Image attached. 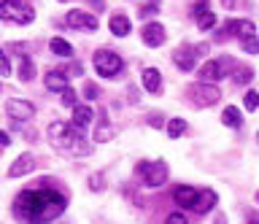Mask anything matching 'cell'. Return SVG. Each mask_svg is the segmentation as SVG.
<instances>
[{
  "instance_id": "1",
  "label": "cell",
  "mask_w": 259,
  "mask_h": 224,
  "mask_svg": "<svg viewBox=\"0 0 259 224\" xmlns=\"http://www.w3.org/2000/svg\"><path fill=\"white\" fill-rule=\"evenodd\" d=\"M68 197L52 187L46 189H24L14 200V216L22 224H49L65 213Z\"/></svg>"
},
{
  "instance_id": "2",
  "label": "cell",
  "mask_w": 259,
  "mask_h": 224,
  "mask_svg": "<svg viewBox=\"0 0 259 224\" xmlns=\"http://www.w3.org/2000/svg\"><path fill=\"white\" fill-rule=\"evenodd\" d=\"M46 138L49 143L62 151V154H73V157H87L92 146L87 143V132L76 130L73 124H65V122H52L46 130Z\"/></svg>"
},
{
  "instance_id": "3",
  "label": "cell",
  "mask_w": 259,
  "mask_h": 224,
  "mask_svg": "<svg viewBox=\"0 0 259 224\" xmlns=\"http://www.w3.org/2000/svg\"><path fill=\"white\" fill-rule=\"evenodd\" d=\"M135 173H138V178L151 189H157L167 181V165L162 162V159H146V162H141L135 167Z\"/></svg>"
},
{
  "instance_id": "4",
  "label": "cell",
  "mask_w": 259,
  "mask_h": 224,
  "mask_svg": "<svg viewBox=\"0 0 259 224\" xmlns=\"http://www.w3.org/2000/svg\"><path fill=\"white\" fill-rule=\"evenodd\" d=\"M92 65H95V70H97L103 78H113V76L121 73L124 60H121L116 52H111V49H97L95 57H92Z\"/></svg>"
},
{
  "instance_id": "5",
  "label": "cell",
  "mask_w": 259,
  "mask_h": 224,
  "mask_svg": "<svg viewBox=\"0 0 259 224\" xmlns=\"http://www.w3.org/2000/svg\"><path fill=\"white\" fill-rule=\"evenodd\" d=\"M0 19L16 22V25H30V22L35 19V11H32L24 0H3V3H0Z\"/></svg>"
},
{
  "instance_id": "6",
  "label": "cell",
  "mask_w": 259,
  "mask_h": 224,
  "mask_svg": "<svg viewBox=\"0 0 259 224\" xmlns=\"http://www.w3.org/2000/svg\"><path fill=\"white\" fill-rule=\"evenodd\" d=\"M205 52H208L205 43H200V46H181V49L173 52V62L181 70H194V62H197V57H202Z\"/></svg>"
},
{
  "instance_id": "7",
  "label": "cell",
  "mask_w": 259,
  "mask_h": 224,
  "mask_svg": "<svg viewBox=\"0 0 259 224\" xmlns=\"http://www.w3.org/2000/svg\"><path fill=\"white\" fill-rule=\"evenodd\" d=\"M240 38V41H248V38H254L256 35V27H254V22H248V19H230L224 25V33H219V41H224V38Z\"/></svg>"
},
{
  "instance_id": "8",
  "label": "cell",
  "mask_w": 259,
  "mask_h": 224,
  "mask_svg": "<svg viewBox=\"0 0 259 224\" xmlns=\"http://www.w3.org/2000/svg\"><path fill=\"white\" fill-rule=\"evenodd\" d=\"M6 114L11 122H30L35 116V106L30 100H19V98H11L6 100Z\"/></svg>"
},
{
  "instance_id": "9",
  "label": "cell",
  "mask_w": 259,
  "mask_h": 224,
  "mask_svg": "<svg viewBox=\"0 0 259 224\" xmlns=\"http://www.w3.org/2000/svg\"><path fill=\"white\" fill-rule=\"evenodd\" d=\"M189 95H192L194 106H200V108L213 106V103H219V98H222V92H219L213 84H194L189 89Z\"/></svg>"
},
{
  "instance_id": "10",
  "label": "cell",
  "mask_w": 259,
  "mask_h": 224,
  "mask_svg": "<svg viewBox=\"0 0 259 224\" xmlns=\"http://www.w3.org/2000/svg\"><path fill=\"white\" fill-rule=\"evenodd\" d=\"M65 22H68V27H73V30H87V33H95V30H97V17H95V14H87L84 9L68 11Z\"/></svg>"
},
{
  "instance_id": "11",
  "label": "cell",
  "mask_w": 259,
  "mask_h": 224,
  "mask_svg": "<svg viewBox=\"0 0 259 224\" xmlns=\"http://www.w3.org/2000/svg\"><path fill=\"white\" fill-rule=\"evenodd\" d=\"M197 76H200V84H216V81H222V78L227 76L224 73V60H208L205 65L197 70Z\"/></svg>"
},
{
  "instance_id": "12",
  "label": "cell",
  "mask_w": 259,
  "mask_h": 224,
  "mask_svg": "<svg viewBox=\"0 0 259 224\" xmlns=\"http://www.w3.org/2000/svg\"><path fill=\"white\" fill-rule=\"evenodd\" d=\"M32 170H35V157H32V154H22V157H16L11 162L8 175H11V178H19V175H27Z\"/></svg>"
},
{
  "instance_id": "13",
  "label": "cell",
  "mask_w": 259,
  "mask_h": 224,
  "mask_svg": "<svg viewBox=\"0 0 259 224\" xmlns=\"http://www.w3.org/2000/svg\"><path fill=\"white\" fill-rule=\"evenodd\" d=\"M197 195L200 192L194 187H184V184H178V187L173 189V200L181 208H194V203H197Z\"/></svg>"
},
{
  "instance_id": "14",
  "label": "cell",
  "mask_w": 259,
  "mask_h": 224,
  "mask_svg": "<svg viewBox=\"0 0 259 224\" xmlns=\"http://www.w3.org/2000/svg\"><path fill=\"white\" fill-rule=\"evenodd\" d=\"M92 119H95V111L89 108V106H81V103H78V106L73 108V122H70V124L76 127V130L87 132V127L92 124Z\"/></svg>"
},
{
  "instance_id": "15",
  "label": "cell",
  "mask_w": 259,
  "mask_h": 224,
  "mask_svg": "<svg viewBox=\"0 0 259 224\" xmlns=\"http://www.w3.org/2000/svg\"><path fill=\"white\" fill-rule=\"evenodd\" d=\"M165 27L159 25V22H151V25L143 27V43L146 46H162L165 43Z\"/></svg>"
},
{
  "instance_id": "16",
  "label": "cell",
  "mask_w": 259,
  "mask_h": 224,
  "mask_svg": "<svg viewBox=\"0 0 259 224\" xmlns=\"http://www.w3.org/2000/svg\"><path fill=\"white\" fill-rule=\"evenodd\" d=\"M141 81H143V89L151 92V95H159L162 92V73L157 68H146L141 73Z\"/></svg>"
},
{
  "instance_id": "17",
  "label": "cell",
  "mask_w": 259,
  "mask_h": 224,
  "mask_svg": "<svg viewBox=\"0 0 259 224\" xmlns=\"http://www.w3.org/2000/svg\"><path fill=\"white\" fill-rule=\"evenodd\" d=\"M44 84H46V89H65L68 86V73L65 70H52V73H46L44 76Z\"/></svg>"
},
{
  "instance_id": "18",
  "label": "cell",
  "mask_w": 259,
  "mask_h": 224,
  "mask_svg": "<svg viewBox=\"0 0 259 224\" xmlns=\"http://www.w3.org/2000/svg\"><path fill=\"white\" fill-rule=\"evenodd\" d=\"M213 205H216V192L213 189H202L197 195V203H194V211H197V213H208Z\"/></svg>"
},
{
  "instance_id": "19",
  "label": "cell",
  "mask_w": 259,
  "mask_h": 224,
  "mask_svg": "<svg viewBox=\"0 0 259 224\" xmlns=\"http://www.w3.org/2000/svg\"><path fill=\"white\" fill-rule=\"evenodd\" d=\"M16 76H19V81H24V84L35 78V62H32L27 54H19V73Z\"/></svg>"
},
{
  "instance_id": "20",
  "label": "cell",
  "mask_w": 259,
  "mask_h": 224,
  "mask_svg": "<svg viewBox=\"0 0 259 224\" xmlns=\"http://www.w3.org/2000/svg\"><path fill=\"white\" fill-rule=\"evenodd\" d=\"M111 33L116 38H124L130 33V19L124 14H116V17H111Z\"/></svg>"
},
{
  "instance_id": "21",
  "label": "cell",
  "mask_w": 259,
  "mask_h": 224,
  "mask_svg": "<svg viewBox=\"0 0 259 224\" xmlns=\"http://www.w3.org/2000/svg\"><path fill=\"white\" fill-rule=\"evenodd\" d=\"M49 49H52L57 57H73V46L65 41V38H52V41H49Z\"/></svg>"
},
{
  "instance_id": "22",
  "label": "cell",
  "mask_w": 259,
  "mask_h": 224,
  "mask_svg": "<svg viewBox=\"0 0 259 224\" xmlns=\"http://www.w3.org/2000/svg\"><path fill=\"white\" fill-rule=\"evenodd\" d=\"M111 135H113V127L108 124V116L100 114V124H97V130H95V141L105 143V141H111Z\"/></svg>"
},
{
  "instance_id": "23",
  "label": "cell",
  "mask_w": 259,
  "mask_h": 224,
  "mask_svg": "<svg viewBox=\"0 0 259 224\" xmlns=\"http://www.w3.org/2000/svg\"><path fill=\"white\" fill-rule=\"evenodd\" d=\"M222 122H224L227 127H240V124H243V116H240V111L235 108V106H227V108L222 111Z\"/></svg>"
},
{
  "instance_id": "24",
  "label": "cell",
  "mask_w": 259,
  "mask_h": 224,
  "mask_svg": "<svg viewBox=\"0 0 259 224\" xmlns=\"http://www.w3.org/2000/svg\"><path fill=\"white\" fill-rule=\"evenodd\" d=\"M184 132H186V122H184V119H170V122H167V135H170V138H181Z\"/></svg>"
},
{
  "instance_id": "25",
  "label": "cell",
  "mask_w": 259,
  "mask_h": 224,
  "mask_svg": "<svg viewBox=\"0 0 259 224\" xmlns=\"http://www.w3.org/2000/svg\"><path fill=\"white\" fill-rule=\"evenodd\" d=\"M194 19H197V27L200 30H210V27L216 25V14L213 11H202L200 17H194Z\"/></svg>"
},
{
  "instance_id": "26",
  "label": "cell",
  "mask_w": 259,
  "mask_h": 224,
  "mask_svg": "<svg viewBox=\"0 0 259 224\" xmlns=\"http://www.w3.org/2000/svg\"><path fill=\"white\" fill-rule=\"evenodd\" d=\"M251 81H254V70H251V68L235 70V84H251Z\"/></svg>"
},
{
  "instance_id": "27",
  "label": "cell",
  "mask_w": 259,
  "mask_h": 224,
  "mask_svg": "<svg viewBox=\"0 0 259 224\" xmlns=\"http://www.w3.org/2000/svg\"><path fill=\"white\" fill-rule=\"evenodd\" d=\"M62 106H68V108H76L78 106V95L70 89V86H65L62 89Z\"/></svg>"
},
{
  "instance_id": "28",
  "label": "cell",
  "mask_w": 259,
  "mask_h": 224,
  "mask_svg": "<svg viewBox=\"0 0 259 224\" xmlns=\"http://www.w3.org/2000/svg\"><path fill=\"white\" fill-rule=\"evenodd\" d=\"M243 103H246V108H248V111H256V108H259V92H254V89L246 92Z\"/></svg>"
},
{
  "instance_id": "29",
  "label": "cell",
  "mask_w": 259,
  "mask_h": 224,
  "mask_svg": "<svg viewBox=\"0 0 259 224\" xmlns=\"http://www.w3.org/2000/svg\"><path fill=\"white\" fill-rule=\"evenodd\" d=\"M8 73H11V62H8L6 52L0 49V78H3V76H8Z\"/></svg>"
},
{
  "instance_id": "30",
  "label": "cell",
  "mask_w": 259,
  "mask_h": 224,
  "mask_svg": "<svg viewBox=\"0 0 259 224\" xmlns=\"http://www.w3.org/2000/svg\"><path fill=\"white\" fill-rule=\"evenodd\" d=\"M243 49H246L248 54H259V41H256V35L248 38V41H243Z\"/></svg>"
},
{
  "instance_id": "31",
  "label": "cell",
  "mask_w": 259,
  "mask_h": 224,
  "mask_svg": "<svg viewBox=\"0 0 259 224\" xmlns=\"http://www.w3.org/2000/svg\"><path fill=\"white\" fill-rule=\"evenodd\" d=\"M157 11H159V9H157V0H149V3L141 9V17L146 19V17H151V14H157Z\"/></svg>"
},
{
  "instance_id": "32",
  "label": "cell",
  "mask_w": 259,
  "mask_h": 224,
  "mask_svg": "<svg viewBox=\"0 0 259 224\" xmlns=\"http://www.w3.org/2000/svg\"><path fill=\"white\" fill-rule=\"evenodd\" d=\"M89 189H92V192H100L103 189V173H95L92 178H89Z\"/></svg>"
},
{
  "instance_id": "33",
  "label": "cell",
  "mask_w": 259,
  "mask_h": 224,
  "mask_svg": "<svg viewBox=\"0 0 259 224\" xmlns=\"http://www.w3.org/2000/svg\"><path fill=\"white\" fill-rule=\"evenodd\" d=\"M97 95H100V92H97V86H95L92 81H87V86H84V98H87V100H95Z\"/></svg>"
},
{
  "instance_id": "34",
  "label": "cell",
  "mask_w": 259,
  "mask_h": 224,
  "mask_svg": "<svg viewBox=\"0 0 259 224\" xmlns=\"http://www.w3.org/2000/svg\"><path fill=\"white\" fill-rule=\"evenodd\" d=\"M165 224H189V221H186L184 213H170L167 219H165Z\"/></svg>"
},
{
  "instance_id": "35",
  "label": "cell",
  "mask_w": 259,
  "mask_h": 224,
  "mask_svg": "<svg viewBox=\"0 0 259 224\" xmlns=\"http://www.w3.org/2000/svg\"><path fill=\"white\" fill-rule=\"evenodd\" d=\"M202 11H208V0H197V3H194V9H192L194 17H200Z\"/></svg>"
},
{
  "instance_id": "36",
  "label": "cell",
  "mask_w": 259,
  "mask_h": 224,
  "mask_svg": "<svg viewBox=\"0 0 259 224\" xmlns=\"http://www.w3.org/2000/svg\"><path fill=\"white\" fill-rule=\"evenodd\" d=\"M8 143H11V138H8V132L0 130V146H8Z\"/></svg>"
},
{
  "instance_id": "37",
  "label": "cell",
  "mask_w": 259,
  "mask_h": 224,
  "mask_svg": "<svg viewBox=\"0 0 259 224\" xmlns=\"http://www.w3.org/2000/svg\"><path fill=\"white\" fill-rule=\"evenodd\" d=\"M149 124H151V127H162V116H159V114H157V116H151V119H149Z\"/></svg>"
},
{
  "instance_id": "38",
  "label": "cell",
  "mask_w": 259,
  "mask_h": 224,
  "mask_svg": "<svg viewBox=\"0 0 259 224\" xmlns=\"http://www.w3.org/2000/svg\"><path fill=\"white\" fill-rule=\"evenodd\" d=\"M213 224H227V216H224V213H219V216H216V221H213Z\"/></svg>"
},
{
  "instance_id": "39",
  "label": "cell",
  "mask_w": 259,
  "mask_h": 224,
  "mask_svg": "<svg viewBox=\"0 0 259 224\" xmlns=\"http://www.w3.org/2000/svg\"><path fill=\"white\" fill-rule=\"evenodd\" d=\"M222 3L227 6V9H232V6H235V0H222Z\"/></svg>"
},
{
  "instance_id": "40",
  "label": "cell",
  "mask_w": 259,
  "mask_h": 224,
  "mask_svg": "<svg viewBox=\"0 0 259 224\" xmlns=\"http://www.w3.org/2000/svg\"><path fill=\"white\" fill-rule=\"evenodd\" d=\"M251 224H259V221H256V219H251Z\"/></svg>"
},
{
  "instance_id": "41",
  "label": "cell",
  "mask_w": 259,
  "mask_h": 224,
  "mask_svg": "<svg viewBox=\"0 0 259 224\" xmlns=\"http://www.w3.org/2000/svg\"><path fill=\"white\" fill-rule=\"evenodd\" d=\"M62 3H65V0H62Z\"/></svg>"
},
{
  "instance_id": "42",
  "label": "cell",
  "mask_w": 259,
  "mask_h": 224,
  "mask_svg": "<svg viewBox=\"0 0 259 224\" xmlns=\"http://www.w3.org/2000/svg\"><path fill=\"white\" fill-rule=\"evenodd\" d=\"M256 138H259V135H256Z\"/></svg>"
}]
</instances>
